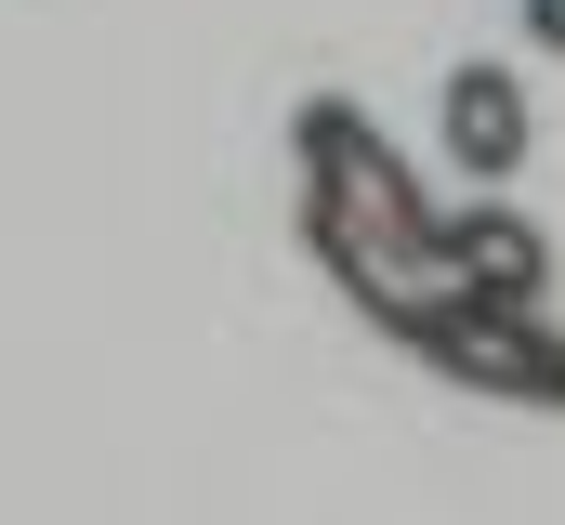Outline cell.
Returning <instances> with one entry per match:
<instances>
[{"label":"cell","mask_w":565,"mask_h":525,"mask_svg":"<svg viewBox=\"0 0 565 525\" xmlns=\"http://www.w3.org/2000/svg\"><path fill=\"white\" fill-rule=\"evenodd\" d=\"M447 250L473 262V289H500V302H540V276H553L526 211H447Z\"/></svg>","instance_id":"obj_3"},{"label":"cell","mask_w":565,"mask_h":525,"mask_svg":"<svg viewBox=\"0 0 565 525\" xmlns=\"http://www.w3.org/2000/svg\"><path fill=\"white\" fill-rule=\"evenodd\" d=\"M447 158L487 171V184L526 158V93H513V66H447Z\"/></svg>","instance_id":"obj_2"},{"label":"cell","mask_w":565,"mask_h":525,"mask_svg":"<svg viewBox=\"0 0 565 525\" xmlns=\"http://www.w3.org/2000/svg\"><path fill=\"white\" fill-rule=\"evenodd\" d=\"M302 237H316V262H329L408 355L434 342V315L473 302V262L447 250V224L408 197V171L382 158V131L355 119V106H302ZM487 302H500V289H487Z\"/></svg>","instance_id":"obj_1"},{"label":"cell","mask_w":565,"mask_h":525,"mask_svg":"<svg viewBox=\"0 0 565 525\" xmlns=\"http://www.w3.org/2000/svg\"><path fill=\"white\" fill-rule=\"evenodd\" d=\"M526 40H540V53H565V0H526Z\"/></svg>","instance_id":"obj_4"}]
</instances>
